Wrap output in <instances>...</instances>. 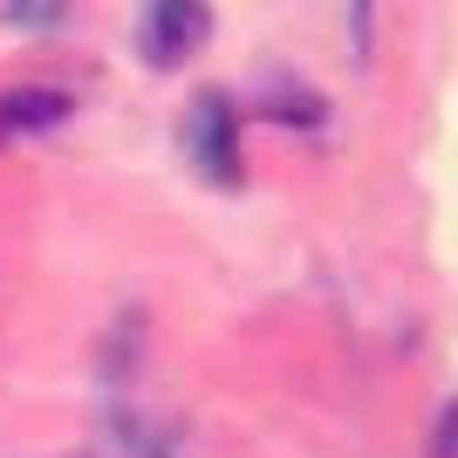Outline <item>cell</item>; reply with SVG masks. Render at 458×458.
Returning a JSON list of instances; mask_svg holds the SVG:
<instances>
[{"label": "cell", "mask_w": 458, "mask_h": 458, "mask_svg": "<svg viewBox=\"0 0 458 458\" xmlns=\"http://www.w3.org/2000/svg\"><path fill=\"white\" fill-rule=\"evenodd\" d=\"M178 137H185V157L199 165V178L219 191L240 185V123H233V103L219 89L191 96L185 123H178Z\"/></svg>", "instance_id": "cell-1"}, {"label": "cell", "mask_w": 458, "mask_h": 458, "mask_svg": "<svg viewBox=\"0 0 458 458\" xmlns=\"http://www.w3.org/2000/svg\"><path fill=\"white\" fill-rule=\"evenodd\" d=\"M212 35V0H144L137 14V55L151 69H185Z\"/></svg>", "instance_id": "cell-2"}, {"label": "cell", "mask_w": 458, "mask_h": 458, "mask_svg": "<svg viewBox=\"0 0 458 458\" xmlns=\"http://www.w3.org/2000/svg\"><path fill=\"white\" fill-rule=\"evenodd\" d=\"M62 116H69V96L62 89H7L0 96V144H14V137H35V131H55Z\"/></svg>", "instance_id": "cell-3"}]
</instances>
